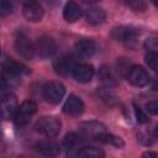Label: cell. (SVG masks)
I'll list each match as a JSON object with an SVG mask.
<instances>
[{"label":"cell","mask_w":158,"mask_h":158,"mask_svg":"<svg viewBox=\"0 0 158 158\" xmlns=\"http://www.w3.org/2000/svg\"><path fill=\"white\" fill-rule=\"evenodd\" d=\"M133 110H135V116H136V120L139 122V123H146L148 122V116L146 115V112L137 105H133Z\"/></svg>","instance_id":"cell-25"},{"label":"cell","mask_w":158,"mask_h":158,"mask_svg":"<svg viewBox=\"0 0 158 158\" xmlns=\"http://www.w3.org/2000/svg\"><path fill=\"white\" fill-rule=\"evenodd\" d=\"M84 17L88 23L90 25H100L104 22L106 14L102 7L99 6H90L84 11Z\"/></svg>","instance_id":"cell-16"},{"label":"cell","mask_w":158,"mask_h":158,"mask_svg":"<svg viewBox=\"0 0 158 158\" xmlns=\"http://www.w3.org/2000/svg\"><path fill=\"white\" fill-rule=\"evenodd\" d=\"M36 151L46 158H56L60 153V147L54 141H41L36 144Z\"/></svg>","instance_id":"cell-13"},{"label":"cell","mask_w":158,"mask_h":158,"mask_svg":"<svg viewBox=\"0 0 158 158\" xmlns=\"http://www.w3.org/2000/svg\"><path fill=\"white\" fill-rule=\"evenodd\" d=\"M73 77L79 83H88L94 77V68L90 64H77L73 70Z\"/></svg>","instance_id":"cell-15"},{"label":"cell","mask_w":158,"mask_h":158,"mask_svg":"<svg viewBox=\"0 0 158 158\" xmlns=\"http://www.w3.org/2000/svg\"><path fill=\"white\" fill-rule=\"evenodd\" d=\"M74 49H75L78 56L88 58V57H91L94 54V52H95V43H94V41L89 40V38H83V40H79L75 43Z\"/></svg>","instance_id":"cell-17"},{"label":"cell","mask_w":158,"mask_h":158,"mask_svg":"<svg viewBox=\"0 0 158 158\" xmlns=\"http://www.w3.org/2000/svg\"><path fill=\"white\" fill-rule=\"evenodd\" d=\"M152 89L156 90V91H158V78L153 80V83H152Z\"/></svg>","instance_id":"cell-31"},{"label":"cell","mask_w":158,"mask_h":158,"mask_svg":"<svg viewBox=\"0 0 158 158\" xmlns=\"http://www.w3.org/2000/svg\"><path fill=\"white\" fill-rule=\"evenodd\" d=\"M63 111L68 116L77 117V116L83 114V111H84V102L81 101V99L79 96L69 95V98L67 99V101L63 105Z\"/></svg>","instance_id":"cell-11"},{"label":"cell","mask_w":158,"mask_h":158,"mask_svg":"<svg viewBox=\"0 0 158 158\" xmlns=\"http://www.w3.org/2000/svg\"><path fill=\"white\" fill-rule=\"evenodd\" d=\"M79 143H80V136L74 133V132H70L68 135H65L64 139H63V146L67 151V156L69 158H73V157H77L78 152L80 151L79 149Z\"/></svg>","instance_id":"cell-14"},{"label":"cell","mask_w":158,"mask_h":158,"mask_svg":"<svg viewBox=\"0 0 158 158\" xmlns=\"http://www.w3.org/2000/svg\"><path fill=\"white\" fill-rule=\"evenodd\" d=\"M65 94V88L59 81H49L43 86V98L47 102L57 105L62 101Z\"/></svg>","instance_id":"cell-2"},{"label":"cell","mask_w":158,"mask_h":158,"mask_svg":"<svg viewBox=\"0 0 158 158\" xmlns=\"http://www.w3.org/2000/svg\"><path fill=\"white\" fill-rule=\"evenodd\" d=\"M75 158H104V151L96 147L80 148Z\"/></svg>","instance_id":"cell-21"},{"label":"cell","mask_w":158,"mask_h":158,"mask_svg":"<svg viewBox=\"0 0 158 158\" xmlns=\"http://www.w3.org/2000/svg\"><path fill=\"white\" fill-rule=\"evenodd\" d=\"M146 111L153 115H158V100H151L146 104Z\"/></svg>","instance_id":"cell-28"},{"label":"cell","mask_w":158,"mask_h":158,"mask_svg":"<svg viewBox=\"0 0 158 158\" xmlns=\"http://www.w3.org/2000/svg\"><path fill=\"white\" fill-rule=\"evenodd\" d=\"M37 111V105L33 100H25L17 109L15 116H14V121L17 126H25L30 117Z\"/></svg>","instance_id":"cell-4"},{"label":"cell","mask_w":158,"mask_h":158,"mask_svg":"<svg viewBox=\"0 0 158 158\" xmlns=\"http://www.w3.org/2000/svg\"><path fill=\"white\" fill-rule=\"evenodd\" d=\"M35 47H36V54L41 58H49L57 52V43L49 36L40 37Z\"/></svg>","instance_id":"cell-5"},{"label":"cell","mask_w":158,"mask_h":158,"mask_svg":"<svg viewBox=\"0 0 158 158\" xmlns=\"http://www.w3.org/2000/svg\"><path fill=\"white\" fill-rule=\"evenodd\" d=\"M146 46L148 47V52H153V53H157L158 51V40L156 38H149L147 42H146Z\"/></svg>","instance_id":"cell-29"},{"label":"cell","mask_w":158,"mask_h":158,"mask_svg":"<svg viewBox=\"0 0 158 158\" xmlns=\"http://www.w3.org/2000/svg\"><path fill=\"white\" fill-rule=\"evenodd\" d=\"M154 136H156V138L158 139V125H157L156 128H154Z\"/></svg>","instance_id":"cell-32"},{"label":"cell","mask_w":158,"mask_h":158,"mask_svg":"<svg viewBox=\"0 0 158 158\" xmlns=\"http://www.w3.org/2000/svg\"><path fill=\"white\" fill-rule=\"evenodd\" d=\"M15 48H16V52L20 54V57H22L26 60L33 59V57L36 54L35 44L31 42V40L25 33H20L16 37V40H15Z\"/></svg>","instance_id":"cell-3"},{"label":"cell","mask_w":158,"mask_h":158,"mask_svg":"<svg viewBox=\"0 0 158 158\" xmlns=\"http://www.w3.org/2000/svg\"><path fill=\"white\" fill-rule=\"evenodd\" d=\"M81 16V9L78 4L70 1L67 2L64 9H63V17L67 22H75L77 20H79Z\"/></svg>","instance_id":"cell-19"},{"label":"cell","mask_w":158,"mask_h":158,"mask_svg":"<svg viewBox=\"0 0 158 158\" xmlns=\"http://www.w3.org/2000/svg\"><path fill=\"white\" fill-rule=\"evenodd\" d=\"M2 65H4V70H6L9 73H12V74H16L19 77H21L22 74H27L28 73V68L27 67H25L23 64L19 63L15 59H12L10 57H6V56H4Z\"/></svg>","instance_id":"cell-18"},{"label":"cell","mask_w":158,"mask_h":158,"mask_svg":"<svg viewBox=\"0 0 158 158\" xmlns=\"http://www.w3.org/2000/svg\"><path fill=\"white\" fill-rule=\"evenodd\" d=\"M75 67H77L75 58L70 54H63L53 62V68L56 73H58L59 75H68L69 73L73 74Z\"/></svg>","instance_id":"cell-6"},{"label":"cell","mask_w":158,"mask_h":158,"mask_svg":"<svg viewBox=\"0 0 158 158\" xmlns=\"http://www.w3.org/2000/svg\"><path fill=\"white\" fill-rule=\"evenodd\" d=\"M144 59H146L147 65H148L154 73L158 74V53L147 52L146 56H144Z\"/></svg>","instance_id":"cell-24"},{"label":"cell","mask_w":158,"mask_h":158,"mask_svg":"<svg viewBox=\"0 0 158 158\" xmlns=\"http://www.w3.org/2000/svg\"><path fill=\"white\" fill-rule=\"evenodd\" d=\"M98 95L100 96V99L102 101H105L106 104L109 105H114L117 102V98L116 95L114 94V91L111 90V88L109 86H105V88H99L98 90Z\"/></svg>","instance_id":"cell-23"},{"label":"cell","mask_w":158,"mask_h":158,"mask_svg":"<svg viewBox=\"0 0 158 158\" xmlns=\"http://www.w3.org/2000/svg\"><path fill=\"white\" fill-rule=\"evenodd\" d=\"M79 131H80L81 136H84V137L96 138L99 135L106 132V128L102 123H100L98 121H86L79 126Z\"/></svg>","instance_id":"cell-12"},{"label":"cell","mask_w":158,"mask_h":158,"mask_svg":"<svg viewBox=\"0 0 158 158\" xmlns=\"http://www.w3.org/2000/svg\"><path fill=\"white\" fill-rule=\"evenodd\" d=\"M60 121L54 116H43L35 125V130L46 137L57 136L60 132Z\"/></svg>","instance_id":"cell-1"},{"label":"cell","mask_w":158,"mask_h":158,"mask_svg":"<svg viewBox=\"0 0 158 158\" xmlns=\"http://www.w3.org/2000/svg\"><path fill=\"white\" fill-rule=\"evenodd\" d=\"M99 79L109 88L116 85V79H115V75L114 73L111 72V69L109 67H101L100 70H99Z\"/></svg>","instance_id":"cell-22"},{"label":"cell","mask_w":158,"mask_h":158,"mask_svg":"<svg viewBox=\"0 0 158 158\" xmlns=\"http://www.w3.org/2000/svg\"><path fill=\"white\" fill-rule=\"evenodd\" d=\"M17 99L12 93H2L1 94V114L5 120L15 116L17 111Z\"/></svg>","instance_id":"cell-7"},{"label":"cell","mask_w":158,"mask_h":158,"mask_svg":"<svg viewBox=\"0 0 158 158\" xmlns=\"http://www.w3.org/2000/svg\"><path fill=\"white\" fill-rule=\"evenodd\" d=\"M137 30L132 26H118L112 28L111 36L114 37V40L118 41V42H123V43H128L135 41L136 36H137Z\"/></svg>","instance_id":"cell-10"},{"label":"cell","mask_w":158,"mask_h":158,"mask_svg":"<svg viewBox=\"0 0 158 158\" xmlns=\"http://www.w3.org/2000/svg\"><path fill=\"white\" fill-rule=\"evenodd\" d=\"M127 80L135 86H144L149 81V75L144 68L139 65H132L127 73Z\"/></svg>","instance_id":"cell-8"},{"label":"cell","mask_w":158,"mask_h":158,"mask_svg":"<svg viewBox=\"0 0 158 158\" xmlns=\"http://www.w3.org/2000/svg\"><path fill=\"white\" fill-rule=\"evenodd\" d=\"M22 14L26 20L31 22L41 21L43 17V7L36 1H27L22 6Z\"/></svg>","instance_id":"cell-9"},{"label":"cell","mask_w":158,"mask_h":158,"mask_svg":"<svg viewBox=\"0 0 158 158\" xmlns=\"http://www.w3.org/2000/svg\"><path fill=\"white\" fill-rule=\"evenodd\" d=\"M126 5L131 7L133 11H144L146 10V2L141 0H133V1H127Z\"/></svg>","instance_id":"cell-26"},{"label":"cell","mask_w":158,"mask_h":158,"mask_svg":"<svg viewBox=\"0 0 158 158\" xmlns=\"http://www.w3.org/2000/svg\"><path fill=\"white\" fill-rule=\"evenodd\" d=\"M142 158H158V153H156V152H144L142 154Z\"/></svg>","instance_id":"cell-30"},{"label":"cell","mask_w":158,"mask_h":158,"mask_svg":"<svg viewBox=\"0 0 158 158\" xmlns=\"http://www.w3.org/2000/svg\"><path fill=\"white\" fill-rule=\"evenodd\" d=\"M95 139L99 141V142L106 143V144H111V146H114L116 148H122L125 146V143H123V141H122L121 137L115 136V135H111V133H107V132H104V133L99 135Z\"/></svg>","instance_id":"cell-20"},{"label":"cell","mask_w":158,"mask_h":158,"mask_svg":"<svg viewBox=\"0 0 158 158\" xmlns=\"http://www.w3.org/2000/svg\"><path fill=\"white\" fill-rule=\"evenodd\" d=\"M11 11H12V4L9 2V1H5V0L1 1V4H0V15L1 16H6Z\"/></svg>","instance_id":"cell-27"}]
</instances>
